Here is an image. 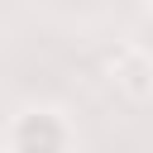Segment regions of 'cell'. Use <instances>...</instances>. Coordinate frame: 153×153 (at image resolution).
<instances>
[{
	"instance_id": "1",
	"label": "cell",
	"mask_w": 153,
	"mask_h": 153,
	"mask_svg": "<svg viewBox=\"0 0 153 153\" xmlns=\"http://www.w3.org/2000/svg\"><path fill=\"white\" fill-rule=\"evenodd\" d=\"M76 129L57 105H19L5 124V153H72Z\"/></svg>"
}]
</instances>
